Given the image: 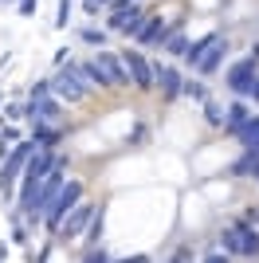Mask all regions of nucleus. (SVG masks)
Instances as JSON below:
<instances>
[{
	"label": "nucleus",
	"mask_w": 259,
	"mask_h": 263,
	"mask_svg": "<svg viewBox=\"0 0 259 263\" xmlns=\"http://www.w3.org/2000/svg\"><path fill=\"white\" fill-rule=\"evenodd\" d=\"M165 51L173 55V59H184V51H189V40H184V28H177V32H169V40H165Z\"/></svg>",
	"instance_id": "19"
},
{
	"label": "nucleus",
	"mask_w": 259,
	"mask_h": 263,
	"mask_svg": "<svg viewBox=\"0 0 259 263\" xmlns=\"http://www.w3.org/2000/svg\"><path fill=\"white\" fill-rule=\"evenodd\" d=\"M141 20H145V12H141L138 4H126V8H110L106 28L110 32H122V35H138Z\"/></svg>",
	"instance_id": "9"
},
{
	"label": "nucleus",
	"mask_w": 259,
	"mask_h": 263,
	"mask_svg": "<svg viewBox=\"0 0 259 263\" xmlns=\"http://www.w3.org/2000/svg\"><path fill=\"white\" fill-rule=\"evenodd\" d=\"M95 209H98V204H83V200H79L75 209L67 212V220H63V224H59V232H55V243L79 240V236H83V232H86V224H90V216H95Z\"/></svg>",
	"instance_id": "6"
},
{
	"label": "nucleus",
	"mask_w": 259,
	"mask_h": 263,
	"mask_svg": "<svg viewBox=\"0 0 259 263\" xmlns=\"http://www.w3.org/2000/svg\"><path fill=\"white\" fill-rule=\"evenodd\" d=\"M47 95H51V79H40V83L28 90V99H47Z\"/></svg>",
	"instance_id": "27"
},
{
	"label": "nucleus",
	"mask_w": 259,
	"mask_h": 263,
	"mask_svg": "<svg viewBox=\"0 0 259 263\" xmlns=\"http://www.w3.org/2000/svg\"><path fill=\"white\" fill-rule=\"evenodd\" d=\"M75 71L83 75V83H86V87H98V90H102V87H114V83L106 79V71H102V67H98L95 59H83V63H75Z\"/></svg>",
	"instance_id": "15"
},
{
	"label": "nucleus",
	"mask_w": 259,
	"mask_h": 263,
	"mask_svg": "<svg viewBox=\"0 0 259 263\" xmlns=\"http://www.w3.org/2000/svg\"><path fill=\"white\" fill-rule=\"evenodd\" d=\"M200 106H205V122H208V126H224V110H220V102L205 99Z\"/></svg>",
	"instance_id": "24"
},
{
	"label": "nucleus",
	"mask_w": 259,
	"mask_h": 263,
	"mask_svg": "<svg viewBox=\"0 0 259 263\" xmlns=\"http://www.w3.org/2000/svg\"><path fill=\"white\" fill-rule=\"evenodd\" d=\"M4 114H8V118H24V106H16V102H12V106H4Z\"/></svg>",
	"instance_id": "33"
},
{
	"label": "nucleus",
	"mask_w": 259,
	"mask_h": 263,
	"mask_svg": "<svg viewBox=\"0 0 259 263\" xmlns=\"http://www.w3.org/2000/svg\"><path fill=\"white\" fill-rule=\"evenodd\" d=\"M86 83H83V75L75 71V63H63L59 71H55V79H51V95L59 102H83L86 99Z\"/></svg>",
	"instance_id": "4"
},
{
	"label": "nucleus",
	"mask_w": 259,
	"mask_h": 263,
	"mask_svg": "<svg viewBox=\"0 0 259 263\" xmlns=\"http://www.w3.org/2000/svg\"><path fill=\"white\" fill-rule=\"evenodd\" d=\"M0 4H20V0H0Z\"/></svg>",
	"instance_id": "36"
},
{
	"label": "nucleus",
	"mask_w": 259,
	"mask_h": 263,
	"mask_svg": "<svg viewBox=\"0 0 259 263\" xmlns=\"http://www.w3.org/2000/svg\"><path fill=\"white\" fill-rule=\"evenodd\" d=\"M102 232H106V204H98L95 209V216H90V224H86V248H98L102 243Z\"/></svg>",
	"instance_id": "16"
},
{
	"label": "nucleus",
	"mask_w": 259,
	"mask_h": 263,
	"mask_svg": "<svg viewBox=\"0 0 259 263\" xmlns=\"http://www.w3.org/2000/svg\"><path fill=\"white\" fill-rule=\"evenodd\" d=\"M90 59H95V63L106 71V79L114 83V87H126V83H130V71H126V59H122V51H106V47H98Z\"/></svg>",
	"instance_id": "10"
},
{
	"label": "nucleus",
	"mask_w": 259,
	"mask_h": 263,
	"mask_svg": "<svg viewBox=\"0 0 259 263\" xmlns=\"http://www.w3.org/2000/svg\"><path fill=\"white\" fill-rule=\"evenodd\" d=\"M35 4H40V0H20L16 8H20V16H32V12H35Z\"/></svg>",
	"instance_id": "31"
},
{
	"label": "nucleus",
	"mask_w": 259,
	"mask_h": 263,
	"mask_svg": "<svg viewBox=\"0 0 259 263\" xmlns=\"http://www.w3.org/2000/svg\"><path fill=\"white\" fill-rule=\"evenodd\" d=\"M244 99H255V102H259V75L251 79V87H248V95H244Z\"/></svg>",
	"instance_id": "32"
},
{
	"label": "nucleus",
	"mask_w": 259,
	"mask_h": 263,
	"mask_svg": "<svg viewBox=\"0 0 259 263\" xmlns=\"http://www.w3.org/2000/svg\"><path fill=\"white\" fill-rule=\"evenodd\" d=\"M32 154H35L32 138L12 145V154L4 157V165H0V197H12V185L20 181V173H24V165H28V157H32Z\"/></svg>",
	"instance_id": "3"
},
{
	"label": "nucleus",
	"mask_w": 259,
	"mask_h": 263,
	"mask_svg": "<svg viewBox=\"0 0 259 263\" xmlns=\"http://www.w3.org/2000/svg\"><path fill=\"white\" fill-rule=\"evenodd\" d=\"M181 95H189L193 102H205V99H208V87H205V79H184V83H181Z\"/></svg>",
	"instance_id": "22"
},
{
	"label": "nucleus",
	"mask_w": 259,
	"mask_h": 263,
	"mask_svg": "<svg viewBox=\"0 0 259 263\" xmlns=\"http://www.w3.org/2000/svg\"><path fill=\"white\" fill-rule=\"evenodd\" d=\"M236 142H239V149H259V114H251L236 130Z\"/></svg>",
	"instance_id": "17"
},
{
	"label": "nucleus",
	"mask_w": 259,
	"mask_h": 263,
	"mask_svg": "<svg viewBox=\"0 0 259 263\" xmlns=\"http://www.w3.org/2000/svg\"><path fill=\"white\" fill-rule=\"evenodd\" d=\"M248 118H251V106L236 95V102L224 110V134H232V138H236V130H239V126H244Z\"/></svg>",
	"instance_id": "13"
},
{
	"label": "nucleus",
	"mask_w": 259,
	"mask_h": 263,
	"mask_svg": "<svg viewBox=\"0 0 259 263\" xmlns=\"http://www.w3.org/2000/svg\"><path fill=\"white\" fill-rule=\"evenodd\" d=\"M12 236H16V243H28V228L20 224V216H16V224H12Z\"/></svg>",
	"instance_id": "29"
},
{
	"label": "nucleus",
	"mask_w": 259,
	"mask_h": 263,
	"mask_svg": "<svg viewBox=\"0 0 259 263\" xmlns=\"http://www.w3.org/2000/svg\"><path fill=\"white\" fill-rule=\"evenodd\" d=\"M110 4H114V0H83V8L90 12V16H98V12H102V8H110Z\"/></svg>",
	"instance_id": "28"
},
{
	"label": "nucleus",
	"mask_w": 259,
	"mask_h": 263,
	"mask_svg": "<svg viewBox=\"0 0 259 263\" xmlns=\"http://www.w3.org/2000/svg\"><path fill=\"white\" fill-rule=\"evenodd\" d=\"M110 263H150L145 255H126V259H110Z\"/></svg>",
	"instance_id": "34"
},
{
	"label": "nucleus",
	"mask_w": 259,
	"mask_h": 263,
	"mask_svg": "<svg viewBox=\"0 0 259 263\" xmlns=\"http://www.w3.org/2000/svg\"><path fill=\"white\" fill-rule=\"evenodd\" d=\"M0 263H4V259H0Z\"/></svg>",
	"instance_id": "37"
},
{
	"label": "nucleus",
	"mask_w": 259,
	"mask_h": 263,
	"mask_svg": "<svg viewBox=\"0 0 259 263\" xmlns=\"http://www.w3.org/2000/svg\"><path fill=\"white\" fill-rule=\"evenodd\" d=\"M200 263H232V259H228V252H208Z\"/></svg>",
	"instance_id": "30"
},
{
	"label": "nucleus",
	"mask_w": 259,
	"mask_h": 263,
	"mask_svg": "<svg viewBox=\"0 0 259 263\" xmlns=\"http://www.w3.org/2000/svg\"><path fill=\"white\" fill-rule=\"evenodd\" d=\"M83 263H110V252L102 248V243H98V248H90V252L83 255Z\"/></svg>",
	"instance_id": "26"
},
{
	"label": "nucleus",
	"mask_w": 259,
	"mask_h": 263,
	"mask_svg": "<svg viewBox=\"0 0 259 263\" xmlns=\"http://www.w3.org/2000/svg\"><path fill=\"white\" fill-rule=\"evenodd\" d=\"M244 228H248V220H232V224L220 232V252L239 255V248H244Z\"/></svg>",
	"instance_id": "12"
},
{
	"label": "nucleus",
	"mask_w": 259,
	"mask_h": 263,
	"mask_svg": "<svg viewBox=\"0 0 259 263\" xmlns=\"http://www.w3.org/2000/svg\"><path fill=\"white\" fill-rule=\"evenodd\" d=\"M216 40H220V32H208V35H200V40H196V44H189V51H184V63H200V55L208 51V47L216 44Z\"/></svg>",
	"instance_id": "18"
},
{
	"label": "nucleus",
	"mask_w": 259,
	"mask_h": 263,
	"mask_svg": "<svg viewBox=\"0 0 259 263\" xmlns=\"http://www.w3.org/2000/svg\"><path fill=\"white\" fill-rule=\"evenodd\" d=\"M259 75V47H251L248 55H244V59H239V63H232L228 67V75H224V87L232 90V95H239V99H244V95H248V87H251V79Z\"/></svg>",
	"instance_id": "5"
},
{
	"label": "nucleus",
	"mask_w": 259,
	"mask_h": 263,
	"mask_svg": "<svg viewBox=\"0 0 259 263\" xmlns=\"http://www.w3.org/2000/svg\"><path fill=\"white\" fill-rule=\"evenodd\" d=\"M251 177H255V181H259V161H255V169H251Z\"/></svg>",
	"instance_id": "35"
},
{
	"label": "nucleus",
	"mask_w": 259,
	"mask_h": 263,
	"mask_svg": "<svg viewBox=\"0 0 259 263\" xmlns=\"http://www.w3.org/2000/svg\"><path fill=\"white\" fill-rule=\"evenodd\" d=\"M224 55H228V44H224V40H216V44L208 47L205 55H200V63H196L200 79H205V75H212V71H220V63H224Z\"/></svg>",
	"instance_id": "14"
},
{
	"label": "nucleus",
	"mask_w": 259,
	"mask_h": 263,
	"mask_svg": "<svg viewBox=\"0 0 259 263\" xmlns=\"http://www.w3.org/2000/svg\"><path fill=\"white\" fill-rule=\"evenodd\" d=\"M32 142H35V145H47V149H55V142H59V130H51L47 122H40V126L32 130Z\"/></svg>",
	"instance_id": "20"
},
{
	"label": "nucleus",
	"mask_w": 259,
	"mask_h": 263,
	"mask_svg": "<svg viewBox=\"0 0 259 263\" xmlns=\"http://www.w3.org/2000/svg\"><path fill=\"white\" fill-rule=\"evenodd\" d=\"M122 59H126L130 83H134L138 90H153V63L141 55V47H130V51H122Z\"/></svg>",
	"instance_id": "8"
},
{
	"label": "nucleus",
	"mask_w": 259,
	"mask_h": 263,
	"mask_svg": "<svg viewBox=\"0 0 259 263\" xmlns=\"http://www.w3.org/2000/svg\"><path fill=\"white\" fill-rule=\"evenodd\" d=\"M181 83H184V75L177 71V67H169V63H153V87H161L165 99H177V95H181Z\"/></svg>",
	"instance_id": "11"
},
{
	"label": "nucleus",
	"mask_w": 259,
	"mask_h": 263,
	"mask_svg": "<svg viewBox=\"0 0 259 263\" xmlns=\"http://www.w3.org/2000/svg\"><path fill=\"white\" fill-rule=\"evenodd\" d=\"M83 193H86V189H83V181H71V177H67V185L59 189V193H55V200L47 204V212H43V228L51 232V236L59 232V224L67 220V212H71V209L79 204V200H83Z\"/></svg>",
	"instance_id": "2"
},
{
	"label": "nucleus",
	"mask_w": 259,
	"mask_h": 263,
	"mask_svg": "<svg viewBox=\"0 0 259 263\" xmlns=\"http://www.w3.org/2000/svg\"><path fill=\"white\" fill-rule=\"evenodd\" d=\"M71 8H75V0H59V12H55V28H67V24H71Z\"/></svg>",
	"instance_id": "25"
},
{
	"label": "nucleus",
	"mask_w": 259,
	"mask_h": 263,
	"mask_svg": "<svg viewBox=\"0 0 259 263\" xmlns=\"http://www.w3.org/2000/svg\"><path fill=\"white\" fill-rule=\"evenodd\" d=\"M177 28H184L181 20H173V24H165L161 16H145V20H141V28H138V35H134V40H138L141 47H161L165 40H169V32H177Z\"/></svg>",
	"instance_id": "7"
},
{
	"label": "nucleus",
	"mask_w": 259,
	"mask_h": 263,
	"mask_svg": "<svg viewBox=\"0 0 259 263\" xmlns=\"http://www.w3.org/2000/svg\"><path fill=\"white\" fill-rule=\"evenodd\" d=\"M239 255H244V259H255L259 255V232L251 228V220H248V228H244V248H239Z\"/></svg>",
	"instance_id": "21"
},
{
	"label": "nucleus",
	"mask_w": 259,
	"mask_h": 263,
	"mask_svg": "<svg viewBox=\"0 0 259 263\" xmlns=\"http://www.w3.org/2000/svg\"><path fill=\"white\" fill-rule=\"evenodd\" d=\"M63 185H67V157H59V161H55V169L43 177L40 185H35L32 200H28V204H24L16 216H24L28 224H43V212H47V204L55 200V193H59Z\"/></svg>",
	"instance_id": "1"
},
{
	"label": "nucleus",
	"mask_w": 259,
	"mask_h": 263,
	"mask_svg": "<svg viewBox=\"0 0 259 263\" xmlns=\"http://www.w3.org/2000/svg\"><path fill=\"white\" fill-rule=\"evenodd\" d=\"M79 40H83V44H90L98 51V47H106V32H102V28H83V32H79Z\"/></svg>",
	"instance_id": "23"
}]
</instances>
